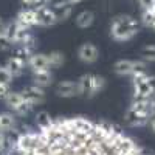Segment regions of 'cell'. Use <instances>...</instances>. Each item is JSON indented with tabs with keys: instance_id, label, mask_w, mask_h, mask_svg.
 I'll return each mask as SVG.
<instances>
[{
	"instance_id": "cell-19",
	"label": "cell",
	"mask_w": 155,
	"mask_h": 155,
	"mask_svg": "<svg viewBox=\"0 0 155 155\" xmlns=\"http://www.w3.org/2000/svg\"><path fill=\"white\" fill-rule=\"evenodd\" d=\"M47 58H48V64H50L51 70H58V68H61L64 64H65V54H64L62 51H59V50L50 51V53L47 54Z\"/></svg>"
},
{
	"instance_id": "cell-20",
	"label": "cell",
	"mask_w": 155,
	"mask_h": 155,
	"mask_svg": "<svg viewBox=\"0 0 155 155\" xmlns=\"http://www.w3.org/2000/svg\"><path fill=\"white\" fill-rule=\"evenodd\" d=\"M140 59L144 61L147 65L155 64V44H147L140 50Z\"/></svg>"
},
{
	"instance_id": "cell-16",
	"label": "cell",
	"mask_w": 155,
	"mask_h": 155,
	"mask_svg": "<svg viewBox=\"0 0 155 155\" xmlns=\"http://www.w3.org/2000/svg\"><path fill=\"white\" fill-rule=\"evenodd\" d=\"M33 84L42 88H48L54 84V74L53 70H41L33 73Z\"/></svg>"
},
{
	"instance_id": "cell-14",
	"label": "cell",
	"mask_w": 155,
	"mask_h": 155,
	"mask_svg": "<svg viewBox=\"0 0 155 155\" xmlns=\"http://www.w3.org/2000/svg\"><path fill=\"white\" fill-rule=\"evenodd\" d=\"M27 65L31 70V73L41 71V70H51L47 54L45 53H37V51H34V53L27 59Z\"/></svg>"
},
{
	"instance_id": "cell-31",
	"label": "cell",
	"mask_w": 155,
	"mask_h": 155,
	"mask_svg": "<svg viewBox=\"0 0 155 155\" xmlns=\"http://www.w3.org/2000/svg\"><path fill=\"white\" fill-rule=\"evenodd\" d=\"M152 30H153V31H155V23H153V27H152Z\"/></svg>"
},
{
	"instance_id": "cell-3",
	"label": "cell",
	"mask_w": 155,
	"mask_h": 155,
	"mask_svg": "<svg viewBox=\"0 0 155 155\" xmlns=\"http://www.w3.org/2000/svg\"><path fill=\"white\" fill-rule=\"evenodd\" d=\"M132 99H149L155 93V74L144 71H138L130 78Z\"/></svg>"
},
{
	"instance_id": "cell-29",
	"label": "cell",
	"mask_w": 155,
	"mask_h": 155,
	"mask_svg": "<svg viewBox=\"0 0 155 155\" xmlns=\"http://www.w3.org/2000/svg\"><path fill=\"white\" fill-rule=\"evenodd\" d=\"M3 27H5V22L2 20V17H0V33L3 31Z\"/></svg>"
},
{
	"instance_id": "cell-7",
	"label": "cell",
	"mask_w": 155,
	"mask_h": 155,
	"mask_svg": "<svg viewBox=\"0 0 155 155\" xmlns=\"http://www.w3.org/2000/svg\"><path fill=\"white\" fill-rule=\"evenodd\" d=\"M149 120H150V116L143 113V112H140L137 110L135 107L132 106H129L124 112V123L127 127H130V129H140V127H146L149 124Z\"/></svg>"
},
{
	"instance_id": "cell-10",
	"label": "cell",
	"mask_w": 155,
	"mask_h": 155,
	"mask_svg": "<svg viewBox=\"0 0 155 155\" xmlns=\"http://www.w3.org/2000/svg\"><path fill=\"white\" fill-rule=\"evenodd\" d=\"M36 14H37V25L39 27H45V28H50V27H54L58 22V17L54 14V11L51 6H47V5H41V6H36Z\"/></svg>"
},
{
	"instance_id": "cell-30",
	"label": "cell",
	"mask_w": 155,
	"mask_h": 155,
	"mask_svg": "<svg viewBox=\"0 0 155 155\" xmlns=\"http://www.w3.org/2000/svg\"><path fill=\"white\" fill-rule=\"evenodd\" d=\"M152 104H153V109H155V93H153V96H152Z\"/></svg>"
},
{
	"instance_id": "cell-27",
	"label": "cell",
	"mask_w": 155,
	"mask_h": 155,
	"mask_svg": "<svg viewBox=\"0 0 155 155\" xmlns=\"http://www.w3.org/2000/svg\"><path fill=\"white\" fill-rule=\"evenodd\" d=\"M147 126H149V129H150V132L155 135V115H153L152 118L149 120V124H147Z\"/></svg>"
},
{
	"instance_id": "cell-24",
	"label": "cell",
	"mask_w": 155,
	"mask_h": 155,
	"mask_svg": "<svg viewBox=\"0 0 155 155\" xmlns=\"http://www.w3.org/2000/svg\"><path fill=\"white\" fill-rule=\"evenodd\" d=\"M14 48V45H12V42L9 41V39L3 34V33H0V51L2 53H6V51L12 50Z\"/></svg>"
},
{
	"instance_id": "cell-21",
	"label": "cell",
	"mask_w": 155,
	"mask_h": 155,
	"mask_svg": "<svg viewBox=\"0 0 155 155\" xmlns=\"http://www.w3.org/2000/svg\"><path fill=\"white\" fill-rule=\"evenodd\" d=\"M140 22L143 27L146 28H152L155 23V11H141V17Z\"/></svg>"
},
{
	"instance_id": "cell-5",
	"label": "cell",
	"mask_w": 155,
	"mask_h": 155,
	"mask_svg": "<svg viewBox=\"0 0 155 155\" xmlns=\"http://www.w3.org/2000/svg\"><path fill=\"white\" fill-rule=\"evenodd\" d=\"M5 106L9 112H12L16 116H28L33 110H34V106L30 104V102L25 99V96L22 95V92H16V90H11L8 93V96L3 99Z\"/></svg>"
},
{
	"instance_id": "cell-2",
	"label": "cell",
	"mask_w": 155,
	"mask_h": 155,
	"mask_svg": "<svg viewBox=\"0 0 155 155\" xmlns=\"http://www.w3.org/2000/svg\"><path fill=\"white\" fill-rule=\"evenodd\" d=\"M140 33V23L135 17L129 14H118L115 16L110 23V37L115 42H129Z\"/></svg>"
},
{
	"instance_id": "cell-25",
	"label": "cell",
	"mask_w": 155,
	"mask_h": 155,
	"mask_svg": "<svg viewBox=\"0 0 155 155\" xmlns=\"http://www.w3.org/2000/svg\"><path fill=\"white\" fill-rule=\"evenodd\" d=\"M141 11H155V0H138Z\"/></svg>"
},
{
	"instance_id": "cell-9",
	"label": "cell",
	"mask_w": 155,
	"mask_h": 155,
	"mask_svg": "<svg viewBox=\"0 0 155 155\" xmlns=\"http://www.w3.org/2000/svg\"><path fill=\"white\" fill-rule=\"evenodd\" d=\"M76 56L85 65H92V64L98 62V59H99V48L92 42H84L78 48Z\"/></svg>"
},
{
	"instance_id": "cell-28",
	"label": "cell",
	"mask_w": 155,
	"mask_h": 155,
	"mask_svg": "<svg viewBox=\"0 0 155 155\" xmlns=\"http://www.w3.org/2000/svg\"><path fill=\"white\" fill-rule=\"evenodd\" d=\"M65 2L68 3V5H71V6H74V5H78V3H81L82 0H65Z\"/></svg>"
},
{
	"instance_id": "cell-17",
	"label": "cell",
	"mask_w": 155,
	"mask_h": 155,
	"mask_svg": "<svg viewBox=\"0 0 155 155\" xmlns=\"http://www.w3.org/2000/svg\"><path fill=\"white\" fill-rule=\"evenodd\" d=\"M53 11H54V14L58 17V22H65L67 19L71 17L73 14V6L68 5L65 0H61V2H56L53 6Z\"/></svg>"
},
{
	"instance_id": "cell-11",
	"label": "cell",
	"mask_w": 155,
	"mask_h": 155,
	"mask_svg": "<svg viewBox=\"0 0 155 155\" xmlns=\"http://www.w3.org/2000/svg\"><path fill=\"white\" fill-rule=\"evenodd\" d=\"M20 92H22V95L25 96V99H27L30 104H33L34 107H36V106H41L42 102L45 101V98H47L45 88L37 87V85H34V84H30V85H27V87H23Z\"/></svg>"
},
{
	"instance_id": "cell-23",
	"label": "cell",
	"mask_w": 155,
	"mask_h": 155,
	"mask_svg": "<svg viewBox=\"0 0 155 155\" xmlns=\"http://www.w3.org/2000/svg\"><path fill=\"white\" fill-rule=\"evenodd\" d=\"M11 144V134H5L0 130V153H3Z\"/></svg>"
},
{
	"instance_id": "cell-4",
	"label": "cell",
	"mask_w": 155,
	"mask_h": 155,
	"mask_svg": "<svg viewBox=\"0 0 155 155\" xmlns=\"http://www.w3.org/2000/svg\"><path fill=\"white\" fill-rule=\"evenodd\" d=\"M76 81L78 85H79V96H85V98H95L107 85L106 78L96 73H84Z\"/></svg>"
},
{
	"instance_id": "cell-13",
	"label": "cell",
	"mask_w": 155,
	"mask_h": 155,
	"mask_svg": "<svg viewBox=\"0 0 155 155\" xmlns=\"http://www.w3.org/2000/svg\"><path fill=\"white\" fill-rule=\"evenodd\" d=\"M17 23H20L22 27L31 30L33 27H39L37 25V14L34 8H23L17 12V16L14 19Z\"/></svg>"
},
{
	"instance_id": "cell-26",
	"label": "cell",
	"mask_w": 155,
	"mask_h": 155,
	"mask_svg": "<svg viewBox=\"0 0 155 155\" xmlns=\"http://www.w3.org/2000/svg\"><path fill=\"white\" fill-rule=\"evenodd\" d=\"M11 92V85H6V84H0V101H3L8 93Z\"/></svg>"
},
{
	"instance_id": "cell-12",
	"label": "cell",
	"mask_w": 155,
	"mask_h": 155,
	"mask_svg": "<svg viewBox=\"0 0 155 155\" xmlns=\"http://www.w3.org/2000/svg\"><path fill=\"white\" fill-rule=\"evenodd\" d=\"M3 65L11 71V74L14 76V79H16V78L23 76V73L27 71V68H28V65H27V59L22 58V56H19V54H12V56H9V58L6 59V62L3 64Z\"/></svg>"
},
{
	"instance_id": "cell-8",
	"label": "cell",
	"mask_w": 155,
	"mask_h": 155,
	"mask_svg": "<svg viewBox=\"0 0 155 155\" xmlns=\"http://www.w3.org/2000/svg\"><path fill=\"white\" fill-rule=\"evenodd\" d=\"M54 93L59 98L64 99H71L79 96V85H78L76 79H62L58 81L54 85Z\"/></svg>"
},
{
	"instance_id": "cell-1",
	"label": "cell",
	"mask_w": 155,
	"mask_h": 155,
	"mask_svg": "<svg viewBox=\"0 0 155 155\" xmlns=\"http://www.w3.org/2000/svg\"><path fill=\"white\" fill-rule=\"evenodd\" d=\"M2 155H153L112 123L88 116H51L11 137Z\"/></svg>"
},
{
	"instance_id": "cell-18",
	"label": "cell",
	"mask_w": 155,
	"mask_h": 155,
	"mask_svg": "<svg viewBox=\"0 0 155 155\" xmlns=\"http://www.w3.org/2000/svg\"><path fill=\"white\" fill-rule=\"evenodd\" d=\"M74 23H76L78 28H82V30L90 28V27H92V25L95 23V12L90 11V9L81 11L79 14L74 17Z\"/></svg>"
},
{
	"instance_id": "cell-6",
	"label": "cell",
	"mask_w": 155,
	"mask_h": 155,
	"mask_svg": "<svg viewBox=\"0 0 155 155\" xmlns=\"http://www.w3.org/2000/svg\"><path fill=\"white\" fill-rule=\"evenodd\" d=\"M147 64L141 59H118L113 64V73L121 78H132L138 71H144Z\"/></svg>"
},
{
	"instance_id": "cell-15",
	"label": "cell",
	"mask_w": 155,
	"mask_h": 155,
	"mask_svg": "<svg viewBox=\"0 0 155 155\" xmlns=\"http://www.w3.org/2000/svg\"><path fill=\"white\" fill-rule=\"evenodd\" d=\"M0 130L5 134H12L17 130V116L12 112H0Z\"/></svg>"
},
{
	"instance_id": "cell-22",
	"label": "cell",
	"mask_w": 155,
	"mask_h": 155,
	"mask_svg": "<svg viewBox=\"0 0 155 155\" xmlns=\"http://www.w3.org/2000/svg\"><path fill=\"white\" fill-rule=\"evenodd\" d=\"M12 81H14V76L11 74V71H9L5 65H0V84L11 85Z\"/></svg>"
}]
</instances>
